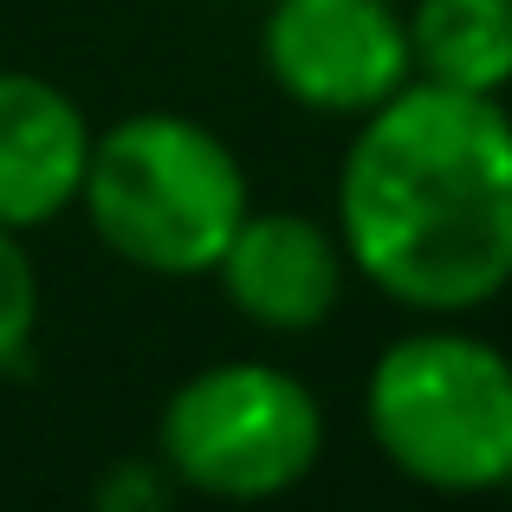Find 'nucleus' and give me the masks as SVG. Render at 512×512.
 I'll use <instances>...</instances> for the list:
<instances>
[{"label":"nucleus","instance_id":"obj_2","mask_svg":"<svg viewBox=\"0 0 512 512\" xmlns=\"http://www.w3.org/2000/svg\"><path fill=\"white\" fill-rule=\"evenodd\" d=\"M78 208L124 266L150 279H201L247 221L253 182L201 117L137 111L91 137Z\"/></svg>","mask_w":512,"mask_h":512},{"label":"nucleus","instance_id":"obj_3","mask_svg":"<svg viewBox=\"0 0 512 512\" xmlns=\"http://www.w3.org/2000/svg\"><path fill=\"white\" fill-rule=\"evenodd\" d=\"M370 441L428 493L512 487V357L461 325H422L376 350L363 383Z\"/></svg>","mask_w":512,"mask_h":512},{"label":"nucleus","instance_id":"obj_9","mask_svg":"<svg viewBox=\"0 0 512 512\" xmlns=\"http://www.w3.org/2000/svg\"><path fill=\"white\" fill-rule=\"evenodd\" d=\"M39 305H46V292H39L33 253H26V240L13 234V227H0V376L33 350Z\"/></svg>","mask_w":512,"mask_h":512},{"label":"nucleus","instance_id":"obj_6","mask_svg":"<svg viewBox=\"0 0 512 512\" xmlns=\"http://www.w3.org/2000/svg\"><path fill=\"white\" fill-rule=\"evenodd\" d=\"M214 279L247 325L299 338V331L331 325L350 286V260L338 227L292 208H247V221L214 260Z\"/></svg>","mask_w":512,"mask_h":512},{"label":"nucleus","instance_id":"obj_1","mask_svg":"<svg viewBox=\"0 0 512 512\" xmlns=\"http://www.w3.org/2000/svg\"><path fill=\"white\" fill-rule=\"evenodd\" d=\"M350 273L422 318H467L512 286V111L409 78L357 117L338 163Z\"/></svg>","mask_w":512,"mask_h":512},{"label":"nucleus","instance_id":"obj_4","mask_svg":"<svg viewBox=\"0 0 512 512\" xmlns=\"http://www.w3.org/2000/svg\"><path fill=\"white\" fill-rule=\"evenodd\" d=\"M325 454V402L279 363H208L175 383L156 422V461L201 500L260 506L292 493Z\"/></svg>","mask_w":512,"mask_h":512},{"label":"nucleus","instance_id":"obj_10","mask_svg":"<svg viewBox=\"0 0 512 512\" xmlns=\"http://www.w3.org/2000/svg\"><path fill=\"white\" fill-rule=\"evenodd\" d=\"M175 480L163 461H124L111 480H98V506H117V512H143V506H169L175 500Z\"/></svg>","mask_w":512,"mask_h":512},{"label":"nucleus","instance_id":"obj_5","mask_svg":"<svg viewBox=\"0 0 512 512\" xmlns=\"http://www.w3.org/2000/svg\"><path fill=\"white\" fill-rule=\"evenodd\" d=\"M260 59L299 111L350 124L415 78L409 13L396 0H273L260 26Z\"/></svg>","mask_w":512,"mask_h":512},{"label":"nucleus","instance_id":"obj_8","mask_svg":"<svg viewBox=\"0 0 512 512\" xmlns=\"http://www.w3.org/2000/svg\"><path fill=\"white\" fill-rule=\"evenodd\" d=\"M409 59L428 85L500 98L512 85V0H415Z\"/></svg>","mask_w":512,"mask_h":512},{"label":"nucleus","instance_id":"obj_7","mask_svg":"<svg viewBox=\"0 0 512 512\" xmlns=\"http://www.w3.org/2000/svg\"><path fill=\"white\" fill-rule=\"evenodd\" d=\"M91 137L98 130L65 85L0 65V227L26 234L78 208Z\"/></svg>","mask_w":512,"mask_h":512}]
</instances>
